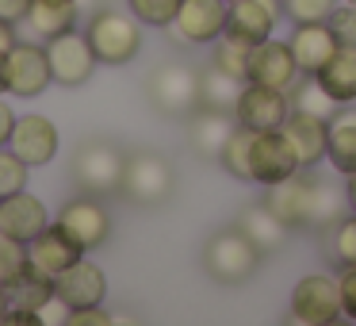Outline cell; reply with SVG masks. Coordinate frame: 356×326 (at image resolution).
I'll return each instance as SVG.
<instances>
[{
  "label": "cell",
  "mask_w": 356,
  "mask_h": 326,
  "mask_svg": "<svg viewBox=\"0 0 356 326\" xmlns=\"http://www.w3.org/2000/svg\"><path fill=\"white\" fill-rule=\"evenodd\" d=\"M264 203L284 219L287 226H325L330 231L337 219L348 215V196L341 188H333L330 180L314 177L310 169H299L291 177L276 180L264 188Z\"/></svg>",
  "instance_id": "cell-1"
},
{
  "label": "cell",
  "mask_w": 356,
  "mask_h": 326,
  "mask_svg": "<svg viewBox=\"0 0 356 326\" xmlns=\"http://www.w3.org/2000/svg\"><path fill=\"white\" fill-rule=\"evenodd\" d=\"M100 65H131L142 50V20L115 8H100L85 27Z\"/></svg>",
  "instance_id": "cell-2"
},
{
  "label": "cell",
  "mask_w": 356,
  "mask_h": 326,
  "mask_svg": "<svg viewBox=\"0 0 356 326\" xmlns=\"http://www.w3.org/2000/svg\"><path fill=\"white\" fill-rule=\"evenodd\" d=\"M203 265L218 284H245L261 265V249L241 226H226L203 246Z\"/></svg>",
  "instance_id": "cell-3"
},
{
  "label": "cell",
  "mask_w": 356,
  "mask_h": 326,
  "mask_svg": "<svg viewBox=\"0 0 356 326\" xmlns=\"http://www.w3.org/2000/svg\"><path fill=\"white\" fill-rule=\"evenodd\" d=\"M345 315L341 307V284L325 272H310L295 284L291 292V323H302V326H330Z\"/></svg>",
  "instance_id": "cell-4"
},
{
  "label": "cell",
  "mask_w": 356,
  "mask_h": 326,
  "mask_svg": "<svg viewBox=\"0 0 356 326\" xmlns=\"http://www.w3.org/2000/svg\"><path fill=\"white\" fill-rule=\"evenodd\" d=\"M226 20H230V0H180L169 35L188 47H207L226 31Z\"/></svg>",
  "instance_id": "cell-5"
},
{
  "label": "cell",
  "mask_w": 356,
  "mask_h": 326,
  "mask_svg": "<svg viewBox=\"0 0 356 326\" xmlns=\"http://www.w3.org/2000/svg\"><path fill=\"white\" fill-rule=\"evenodd\" d=\"M149 100L165 116H184L200 108V73L184 62H165L149 77Z\"/></svg>",
  "instance_id": "cell-6"
},
{
  "label": "cell",
  "mask_w": 356,
  "mask_h": 326,
  "mask_svg": "<svg viewBox=\"0 0 356 326\" xmlns=\"http://www.w3.org/2000/svg\"><path fill=\"white\" fill-rule=\"evenodd\" d=\"M119 192L134 203H161L172 192V165L161 154H154V150L131 154L123 165V185H119Z\"/></svg>",
  "instance_id": "cell-7"
},
{
  "label": "cell",
  "mask_w": 356,
  "mask_h": 326,
  "mask_svg": "<svg viewBox=\"0 0 356 326\" xmlns=\"http://www.w3.org/2000/svg\"><path fill=\"white\" fill-rule=\"evenodd\" d=\"M47 54H50V73H54V81L65 85V88L85 85V81L92 77V70L100 65V58H96L88 35L77 31V27L65 31V35L47 39Z\"/></svg>",
  "instance_id": "cell-8"
},
{
  "label": "cell",
  "mask_w": 356,
  "mask_h": 326,
  "mask_svg": "<svg viewBox=\"0 0 356 326\" xmlns=\"http://www.w3.org/2000/svg\"><path fill=\"white\" fill-rule=\"evenodd\" d=\"M291 116V96L287 88H272V85H257V81H245L238 96V108H234V119L249 131H280Z\"/></svg>",
  "instance_id": "cell-9"
},
{
  "label": "cell",
  "mask_w": 356,
  "mask_h": 326,
  "mask_svg": "<svg viewBox=\"0 0 356 326\" xmlns=\"http://www.w3.org/2000/svg\"><path fill=\"white\" fill-rule=\"evenodd\" d=\"M123 165L127 157L119 154V146L104 139H92L85 146H77V157H73V177L81 180V188L88 192H115L123 185Z\"/></svg>",
  "instance_id": "cell-10"
},
{
  "label": "cell",
  "mask_w": 356,
  "mask_h": 326,
  "mask_svg": "<svg viewBox=\"0 0 356 326\" xmlns=\"http://www.w3.org/2000/svg\"><path fill=\"white\" fill-rule=\"evenodd\" d=\"M54 226L65 234V238H73L81 249H96L104 246V242L111 238V215L104 211L100 200H92V196H77V200H70L62 211H58Z\"/></svg>",
  "instance_id": "cell-11"
},
{
  "label": "cell",
  "mask_w": 356,
  "mask_h": 326,
  "mask_svg": "<svg viewBox=\"0 0 356 326\" xmlns=\"http://www.w3.org/2000/svg\"><path fill=\"white\" fill-rule=\"evenodd\" d=\"M4 81L12 96H42L54 81L50 73V54L39 42H16L12 54L4 58Z\"/></svg>",
  "instance_id": "cell-12"
},
{
  "label": "cell",
  "mask_w": 356,
  "mask_h": 326,
  "mask_svg": "<svg viewBox=\"0 0 356 326\" xmlns=\"http://www.w3.org/2000/svg\"><path fill=\"white\" fill-rule=\"evenodd\" d=\"M291 173H299V157L287 146L284 131H257L249 146V180L268 188Z\"/></svg>",
  "instance_id": "cell-13"
},
{
  "label": "cell",
  "mask_w": 356,
  "mask_h": 326,
  "mask_svg": "<svg viewBox=\"0 0 356 326\" xmlns=\"http://www.w3.org/2000/svg\"><path fill=\"white\" fill-rule=\"evenodd\" d=\"M8 150L24 157L31 169L35 165H50L58 157V127L47 116H19L16 127H12Z\"/></svg>",
  "instance_id": "cell-14"
},
{
  "label": "cell",
  "mask_w": 356,
  "mask_h": 326,
  "mask_svg": "<svg viewBox=\"0 0 356 326\" xmlns=\"http://www.w3.org/2000/svg\"><path fill=\"white\" fill-rule=\"evenodd\" d=\"M295 77H299V62L291 54V42L264 39L253 47V54H249V81L272 85V88H291Z\"/></svg>",
  "instance_id": "cell-15"
},
{
  "label": "cell",
  "mask_w": 356,
  "mask_h": 326,
  "mask_svg": "<svg viewBox=\"0 0 356 326\" xmlns=\"http://www.w3.org/2000/svg\"><path fill=\"white\" fill-rule=\"evenodd\" d=\"M47 226H50L47 203H42L39 196H31L27 188L0 200V234H4V238L31 242L35 234H42Z\"/></svg>",
  "instance_id": "cell-16"
},
{
  "label": "cell",
  "mask_w": 356,
  "mask_h": 326,
  "mask_svg": "<svg viewBox=\"0 0 356 326\" xmlns=\"http://www.w3.org/2000/svg\"><path fill=\"white\" fill-rule=\"evenodd\" d=\"M81 257H85V249L73 238H65L58 226H47L42 234H35V238L27 242V265H31L35 272H42V277H50V280H54L58 272H65L70 265H77Z\"/></svg>",
  "instance_id": "cell-17"
},
{
  "label": "cell",
  "mask_w": 356,
  "mask_h": 326,
  "mask_svg": "<svg viewBox=\"0 0 356 326\" xmlns=\"http://www.w3.org/2000/svg\"><path fill=\"white\" fill-rule=\"evenodd\" d=\"M104 292H108L104 269H100V265H92V261H85V257L54 277V295H62L73 311H77V307H100Z\"/></svg>",
  "instance_id": "cell-18"
},
{
  "label": "cell",
  "mask_w": 356,
  "mask_h": 326,
  "mask_svg": "<svg viewBox=\"0 0 356 326\" xmlns=\"http://www.w3.org/2000/svg\"><path fill=\"white\" fill-rule=\"evenodd\" d=\"M284 12L280 0H230V20H226V31L241 35L245 42H264L276 31V20Z\"/></svg>",
  "instance_id": "cell-19"
},
{
  "label": "cell",
  "mask_w": 356,
  "mask_h": 326,
  "mask_svg": "<svg viewBox=\"0 0 356 326\" xmlns=\"http://www.w3.org/2000/svg\"><path fill=\"white\" fill-rule=\"evenodd\" d=\"M325 123H330V119L310 116V111H291L287 123L280 127L284 139H287V146L295 150V157H299V169H314V165L325 157Z\"/></svg>",
  "instance_id": "cell-20"
},
{
  "label": "cell",
  "mask_w": 356,
  "mask_h": 326,
  "mask_svg": "<svg viewBox=\"0 0 356 326\" xmlns=\"http://www.w3.org/2000/svg\"><path fill=\"white\" fill-rule=\"evenodd\" d=\"M234 127H238V119H234V111H222V108H195L192 123H188V142H192V150L200 157H215L222 154L226 139L234 134Z\"/></svg>",
  "instance_id": "cell-21"
},
{
  "label": "cell",
  "mask_w": 356,
  "mask_h": 326,
  "mask_svg": "<svg viewBox=\"0 0 356 326\" xmlns=\"http://www.w3.org/2000/svg\"><path fill=\"white\" fill-rule=\"evenodd\" d=\"M325 157H330V165L341 177L356 173V108L353 104L337 108L330 116V123H325Z\"/></svg>",
  "instance_id": "cell-22"
},
{
  "label": "cell",
  "mask_w": 356,
  "mask_h": 326,
  "mask_svg": "<svg viewBox=\"0 0 356 326\" xmlns=\"http://www.w3.org/2000/svg\"><path fill=\"white\" fill-rule=\"evenodd\" d=\"M337 39H333L330 24H295L291 35V54L299 62V73H318L333 54H337Z\"/></svg>",
  "instance_id": "cell-23"
},
{
  "label": "cell",
  "mask_w": 356,
  "mask_h": 326,
  "mask_svg": "<svg viewBox=\"0 0 356 326\" xmlns=\"http://www.w3.org/2000/svg\"><path fill=\"white\" fill-rule=\"evenodd\" d=\"M238 226L257 242L261 254H276V249L287 242V234H291V226H287L284 219L268 208V203H253V208H245V211H241V219H238Z\"/></svg>",
  "instance_id": "cell-24"
},
{
  "label": "cell",
  "mask_w": 356,
  "mask_h": 326,
  "mask_svg": "<svg viewBox=\"0 0 356 326\" xmlns=\"http://www.w3.org/2000/svg\"><path fill=\"white\" fill-rule=\"evenodd\" d=\"M314 77L322 81V88L341 104V108H345V104H356V50H337Z\"/></svg>",
  "instance_id": "cell-25"
},
{
  "label": "cell",
  "mask_w": 356,
  "mask_h": 326,
  "mask_svg": "<svg viewBox=\"0 0 356 326\" xmlns=\"http://www.w3.org/2000/svg\"><path fill=\"white\" fill-rule=\"evenodd\" d=\"M39 39H54L77 27V4H58V0H35L24 20Z\"/></svg>",
  "instance_id": "cell-26"
},
{
  "label": "cell",
  "mask_w": 356,
  "mask_h": 326,
  "mask_svg": "<svg viewBox=\"0 0 356 326\" xmlns=\"http://www.w3.org/2000/svg\"><path fill=\"white\" fill-rule=\"evenodd\" d=\"M245 88V81L230 77L226 70H218L215 62L200 73V104L203 108H222V111H234L238 108V96Z\"/></svg>",
  "instance_id": "cell-27"
},
{
  "label": "cell",
  "mask_w": 356,
  "mask_h": 326,
  "mask_svg": "<svg viewBox=\"0 0 356 326\" xmlns=\"http://www.w3.org/2000/svg\"><path fill=\"white\" fill-rule=\"evenodd\" d=\"M211 47H215L211 62H215L218 70H226L230 77H238V81H249V54H253V42H245L241 35H234V31H222Z\"/></svg>",
  "instance_id": "cell-28"
},
{
  "label": "cell",
  "mask_w": 356,
  "mask_h": 326,
  "mask_svg": "<svg viewBox=\"0 0 356 326\" xmlns=\"http://www.w3.org/2000/svg\"><path fill=\"white\" fill-rule=\"evenodd\" d=\"M287 93H291V104H295V111H310V116H322V119H330L333 111L341 108V104H337V100H333V96L322 88V81H318L314 73H302V81H299V85H291Z\"/></svg>",
  "instance_id": "cell-29"
},
{
  "label": "cell",
  "mask_w": 356,
  "mask_h": 326,
  "mask_svg": "<svg viewBox=\"0 0 356 326\" xmlns=\"http://www.w3.org/2000/svg\"><path fill=\"white\" fill-rule=\"evenodd\" d=\"M253 134L257 131H249V127H234V134L226 139V146H222V154H218V162H222V169L230 173V177H238V180H249V146H253Z\"/></svg>",
  "instance_id": "cell-30"
},
{
  "label": "cell",
  "mask_w": 356,
  "mask_h": 326,
  "mask_svg": "<svg viewBox=\"0 0 356 326\" xmlns=\"http://www.w3.org/2000/svg\"><path fill=\"white\" fill-rule=\"evenodd\" d=\"M24 272H27V242H16V238H4L0 234V284L12 288Z\"/></svg>",
  "instance_id": "cell-31"
},
{
  "label": "cell",
  "mask_w": 356,
  "mask_h": 326,
  "mask_svg": "<svg viewBox=\"0 0 356 326\" xmlns=\"http://www.w3.org/2000/svg\"><path fill=\"white\" fill-rule=\"evenodd\" d=\"M330 249H333V261L341 269L356 265V215H345L330 226Z\"/></svg>",
  "instance_id": "cell-32"
},
{
  "label": "cell",
  "mask_w": 356,
  "mask_h": 326,
  "mask_svg": "<svg viewBox=\"0 0 356 326\" xmlns=\"http://www.w3.org/2000/svg\"><path fill=\"white\" fill-rule=\"evenodd\" d=\"M131 16H138L146 27H169L177 20L180 0H127Z\"/></svg>",
  "instance_id": "cell-33"
},
{
  "label": "cell",
  "mask_w": 356,
  "mask_h": 326,
  "mask_svg": "<svg viewBox=\"0 0 356 326\" xmlns=\"http://www.w3.org/2000/svg\"><path fill=\"white\" fill-rule=\"evenodd\" d=\"M27 169H31V165H27L24 157L0 146V200H4V196L24 192V188H27Z\"/></svg>",
  "instance_id": "cell-34"
},
{
  "label": "cell",
  "mask_w": 356,
  "mask_h": 326,
  "mask_svg": "<svg viewBox=\"0 0 356 326\" xmlns=\"http://www.w3.org/2000/svg\"><path fill=\"white\" fill-rule=\"evenodd\" d=\"M330 31L337 39L341 50H356V4H341V8L330 12Z\"/></svg>",
  "instance_id": "cell-35"
},
{
  "label": "cell",
  "mask_w": 356,
  "mask_h": 326,
  "mask_svg": "<svg viewBox=\"0 0 356 326\" xmlns=\"http://www.w3.org/2000/svg\"><path fill=\"white\" fill-rule=\"evenodd\" d=\"M284 12L291 16V24H325L333 0H284Z\"/></svg>",
  "instance_id": "cell-36"
},
{
  "label": "cell",
  "mask_w": 356,
  "mask_h": 326,
  "mask_svg": "<svg viewBox=\"0 0 356 326\" xmlns=\"http://www.w3.org/2000/svg\"><path fill=\"white\" fill-rule=\"evenodd\" d=\"M341 307H345V315L356 323V265H345L341 269Z\"/></svg>",
  "instance_id": "cell-37"
},
{
  "label": "cell",
  "mask_w": 356,
  "mask_h": 326,
  "mask_svg": "<svg viewBox=\"0 0 356 326\" xmlns=\"http://www.w3.org/2000/svg\"><path fill=\"white\" fill-rule=\"evenodd\" d=\"M70 303L62 300V295H50L47 303L39 307V318H42V326H62V323H70Z\"/></svg>",
  "instance_id": "cell-38"
},
{
  "label": "cell",
  "mask_w": 356,
  "mask_h": 326,
  "mask_svg": "<svg viewBox=\"0 0 356 326\" xmlns=\"http://www.w3.org/2000/svg\"><path fill=\"white\" fill-rule=\"evenodd\" d=\"M115 318H111V311H100V307H77L70 311V323L65 326H111Z\"/></svg>",
  "instance_id": "cell-39"
},
{
  "label": "cell",
  "mask_w": 356,
  "mask_h": 326,
  "mask_svg": "<svg viewBox=\"0 0 356 326\" xmlns=\"http://www.w3.org/2000/svg\"><path fill=\"white\" fill-rule=\"evenodd\" d=\"M35 0H0V20H8V24H24L27 12H31Z\"/></svg>",
  "instance_id": "cell-40"
},
{
  "label": "cell",
  "mask_w": 356,
  "mask_h": 326,
  "mask_svg": "<svg viewBox=\"0 0 356 326\" xmlns=\"http://www.w3.org/2000/svg\"><path fill=\"white\" fill-rule=\"evenodd\" d=\"M4 323L8 326H42V318H39V311H31V307H8Z\"/></svg>",
  "instance_id": "cell-41"
},
{
  "label": "cell",
  "mask_w": 356,
  "mask_h": 326,
  "mask_svg": "<svg viewBox=\"0 0 356 326\" xmlns=\"http://www.w3.org/2000/svg\"><path fill=\"white\" fill-rule=\"evenodd\" d=\"M16 42H19V35H16V24H8V20H0V58H8Z\"/></svg>",
  "instance_id": "cell-42"
},
{
  "label": "cell",
  "mask_w": 356,
  "mask_h": 326,
  "mask_svg": "<svg viewBox=\"0 0 356 326\" xmlns=\"http://www.w3.org/2000/svg\"><path fill=\"white\" fill-rule=\"evenodd\" d=\"M12 127H16V111H12L8 104L0 100V146H8V139H12Z\"/></svg>",
  "instance_id": "cell-43"
},
{
  "label": "cell",
  "mask_w": 356,
  "mask_h": 326,
  "mask_svg": "<svg viewBox=\"0 0 356 326\" xmlns=\"http://www.w3.org/2000/svg\"><path fill=\"white\" fill-rule=\"evenodd\" d=\"M345 196H348V203H353V211H356V173L345 177Z\"/></svg>",
  "instance_id": "cell-44"
},
{
  "label": "cell",
  "mask_w": 356,
  "mask_h": 326,
  "mask_svg": "<svg viewBox=\"0 0 356 326\" xmlns=\"http://www.w3.org/2000/svg\"><path fill=\"white\" fill-rule=\"evenodd\" d=\"M8 307H12V295H8V288L0 284V323H4V315H8Z\"/></svg>",
  "instance_id": "cell-45"
},
{
  "label": "cell",
  "mask_w": 356,
  "mask_h": 326,
  "mask_svg": "<svg viewBox=\"0 0 356 326\" xmlns=\"http://www.w3.org/2000/svg\"><path fill=\"white\" fill-rule=\"evenodd\" d=\"M0 93H8V81H4V58H0Z\"/></svg>",
  "instance_id": "cell-46"
},
{
  "label": "cell",
  "mask_w": 356,
  "mask_h": 326,
  "mask_svg": "<svg viewBox=\"0 0 356 326\" xmlns=\"http://www.w3.org/2000/svg\"><path fill=\"white\" fill-rule=\"evenodd\" d=\"M58 4H77V0H58Z\"/></svg>",
  "instance_id": "cell-47"
},
{
  "label": "cell",
  "mask_w": 356,
  "mask_h": 326,
  "mask_svg": "<svg viewBox=\"0 0 356 326\" xmlns=\"http://www.w3.org/2000/svg\"><path fill=\"white\" fill-rule=\"evenodd\" d=\"M345 4H356V0H345Z\"/></svg>",
  "instance_id": "cell-48"
}]
</instances>
